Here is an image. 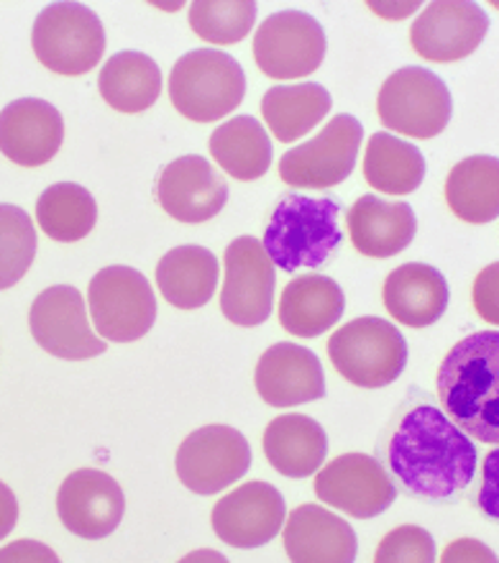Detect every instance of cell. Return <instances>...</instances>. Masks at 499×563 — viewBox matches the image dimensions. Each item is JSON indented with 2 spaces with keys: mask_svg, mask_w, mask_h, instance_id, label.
<instances>
[{
  "mask_svg": "<svg viewBox=\"0 0 499 563\" xmlns=\"http://www.w3.org/2000/svg\"><path fill=\"white\" fill-rule=\"evenodd\" d=\"M443 412L481 443H499V333L479 331L458 341L439 366Z\"/></svg>",
  "mask_w": 499,
  "mask_h": 563,
  "instance_id": "2",
  "label": "cell"
},
{
  "mask_svg": "<svg viewBox=\"0 0 499 563\" xmlns=\"http://www.w3.org/2000/svg\"><path fill=\"white\" fill-rule=\"evenodd\" d=\"M489 31V19L477 3L439 0L425 5L410 29V44L418 57L435 65H451L479 49Z\"/></svg>",
  "mask_w": 499,
  "mask_h": 563,
  "instance_id": "16",
  "label": "cell"
},
{
  "mask_svg": "<svg viewBox=\"0 0 499 563\" xmlns=\"http://www.w3.org/2000/svg\"><path fill=\"white\" fill-rule=\"evenodd\" d=\"M285 553L295 563H351L356 561L358 541L348 520L329 507H295L282 526Z\"/></svg>",
  "mask_w": 499,
  "mask_h": 563,
  "instance_id": "21",
  "label": "cell"
},
{
  "mask_svg": "<svg viewBox=\"0 0 499 563\" xmlns=\"http://www.w3.org/2000/svg\"><path fill=\"white\" fill-rule=\"evenodd\" d=\"M246 98V75L231 54L195 49L179 57L169 75V100L179 115L210 123L236 111Z\"/></svg>",
  "mask_w": 499,
  "mask_h": 563,
  "instance_id": "4",
  "label": "cell"
},
{
  "mask_svg": "<svg viewBox=\"0 0 499 563\" xmlns=\"http://www.w3.org/2000/svg\"><path fill=\"white\" fill-rule=\"evenodd\" d=\"M446 202L458 221L492 223L499 216V159L466 156L446 177Z\"/></svg>",
  "mask_w": 499,
  "mask_h": 563,
  "instance_id": "29",
  "label": "cell"
},
{
  "mask_svg": "<svg viewBox=\"0 0 499 563\" xmlns=\"http://www.w3.org/2000/svg\"><path fill=\"white\" fill-rule=\"evenodd\" d=\"M36 223L52 241L75 244L96 229L98 202L82 185L57 183L36 200Z\"/></svg>",
  "mask_w": 499,
  "mask_h": 563,
  "instance_id": "32",
  "label": "cell"
},
{
  "mask_svg": "<svg viewBox=\"0 0 499 563\" xmlns=\"http://www.w3.org/2000/svg\"><path fill=\"white\" fill-rule=\"evenodd\" d=\"M65 141V119L42 98H19L0 111V152L19 167L52 162Z\"/></svg>",
  "mask_w": 499,
  "mask_h": 563,
  "instance_id": "19",
  "label": "cell"
},
{
  "mask_svg": "<svg viewBox=\"0 0 499 563\" xmlns=\"http://www.w3.org/2000/svg\"><path fill=\"white\" fill-rule=\"evenodd\" d=\"M36 59L54 75L80 77L96 69L106 52L103 21L82 3H52L31 29Z\"/></svg>",
  "mask_w": 499,
  "mask_h": 563,
  "instance_id": "6",
  "label": "cell"
},
{
  "mask_svg": "<svg viewBox=\"0 0 499 563\" xmlns=\"http://www.w3.org/2000/svg\"><path fill=\"white\" fill-rule=\"evenodd\" d=\"M100 98L119 113H144L162 96V69L149 54L119 52L98 77Z\"/></svg>",
  "mask_w": 499,
  "mask_h": 563,
  "instance_id": "27",
  "label": "cell"
},
{
  "mask_svg": "<svg viewBox=\"0 0 499 563\" xmlns=\"http://www.w3.org/2000/svg\"><path fill=\"white\" fill-rule=\"evenodd\" d=\"M15 522H19V499L8 484L0 482V541L11 536Z\"/></svg>",
  "mask_w": 499,
  "mask_h": 563,
  "instance_id": "39",
  "label": "cell"
},
{
  "mask_svg": "<svg viewBox=\"0 0 499 563\" xmlns=\"http://www.w3.org/2000/svg\"><path fill=\"white\" fill-rule=\"evenodd\" d=\"M341 210V202L333 195L308 198L287 192L279 198L262 241L271 264L290 275L329 264L343 244Z\"/></svg>",
  "mask_w": 499,
  "mask_h": 563,
  "instance_id": "3",
  "label": "cell"
},
{
  "mask_svg": "<svg viewBox=\"0 0 499 563\" xmlns=\"http://www.w3.org/2000/svg\"><path fill=\"white\" fill-rule=\"evenodd\" d=\"M441 559L446 563H451V561H456V563H469V561L495 563L497 561L495 551H489L481 541H472V538H458V541L448 543V549L443 551Z\"/></svg>",
  "mask_w": 499,
  "mask_h": 563,
  "instance_id": "38",
  "label": "cell"
},
{
  "mask_svg": "<svg viewBox=\"0 0 499 563\" xmlns=\"http://www.w3.org/2000/svg\"><path fill=\"white\" fill-rule=\"evenodd\" d=\"M256 393L271 408H295L325 395L323 364L298 343H275L264 351L254 372Z\"/></svg>",
  "mask_w": 499,
  "mask_h": 563,
  "instance_id": "20",
  "label": "cell"
},
{
  "mask_svg": "<svg viewBox=\"0 0 499 563\" xmlns=\"http://www.w3.org/2000/svg\"><path fill=\"white\" fill-rule=\"evenodd\" d=\"M348 239L358 254L389 260L402 254L418 233V218L408 202L362 195L348 208Z\"/></svg>",
  "mask_w": 499,
  "mask_h": 563,
  "instance_id": "22",
  "label": "cell"
},
{
  "mask_svg": "<svg viewBox=\"0 0 499 563\" xmlns=\"http://www.w3.org/2000/svg\"><path fill=\"white\" fill-rule=\"evenodd\" d=\"M126 497L121 484L100 468H77L57 492V515L69 533L100 541L121 526Z\"/></svg>",
  "mask_w": 499,
  "mask_h": 563,
  "instance_id": "17",
  "label": "cell"
},
{
  "mask_svg": "<svg viewBox=\"0 0 499 563\" xmlns=\"http://www.w3.org/2000/svg\"><path fill=\"white\" fill-rule=\"evenodd\" d=\"M256 23V3L254 0H236V3H223V0H198L190 5V29L202 42L231 46L244 42L252 34Z\"/></svg>",
  "mask_w": 499,
  "mask_h": 563,
  "instance_id": "34",
  "label": "cell"
},
{
  "mask_svg": "<svg viewBox=\"0 0 499 563\" xmlns=\"http://www.w3.org/2000/svg\"><path fill=\"white\" fill-rule=\"evenodd\" d=\"M377 563H433L435 561V541L425 528L400 526L392 533L381 538L377 553Z\"/></svg>",
  "mask_w": 499,
  "mask_h": 563,
  "instance_id": "35",
  "label": "cell"
},
{
  "mask_svg": "<svg viewBox=\"0 0 499 563\" xmlns=\"http://www.w3.org/2000/svg\"><path fill=\"white\" fill-rule=\"evenodd\" d=\"M364 177L379 192L410 195L423 185L425 159L410 141L379 131V134H372L366 146Z\"/></svg>",
  "mask_w": 499,
  "mask_h": 563,
  "instance_id": "31",
  "label": "cell"
},
{
  "mask_svg": "<svg viewBox=\"0 0 499 563\" xmlns=\"http://www.w3.org/2000/svg\"><path fill=\"white\" fill-rule=\"evenodd\" d=\"M210 156L225 175L252 183L269 172L271 141L259 121L252 115H236L213 131Z\"/></svg>",
  "mask_w": 499,
  "mask_h": 563,
  "instance_id": "30",
  "label": "cell"
},
{
  "mask_svg": "<svg viewBox=\"0 0 499 563\" xmlns=\"http://www.w3.org/2000/svg\"><path fill=\"white\" fill-rule=\"evenodd\" d=\"M497 272L499 267L492 264L487 267L481 275L477 277V285H474V305H477L479 316L487 320V323L497 325L499 316H497Z\"/></svg>",
  "mask_w": 499,
  "mask_h": 563,
  "instance_id": "36",
  "label": "cell"
},
{
  "mask_svg": "<svg viewBox=\"0 0 499 563\" xmlns=\"http://www.w3.org/2000/svg\"><path fill=\"white\" fill-rule=\"evenodd\" d=\"M225 282L221 312L233 325L254 328L267 323L275 305L277 272L262 241L254 236L233 239L225 249Z\"/></svg>",
  "mask_w": 499,
  "mask_h": 563,
  "instance_id": "13",
  "label": "cell"
},
{
  "mask_svg": "<svg viewBox=\"0 0 499 563\" xmlns=\"http://www.w3.org/2000/svg\"><path fill=\"white\" fill-rule=\"evenodd\" d=\"M285 497L275 484L254 479L218 499L210 515L215 536L231 549H262L282 533Z\"/></svg>",
  "mask_w": 499,
  "mask_h": 563,
  "instance_id": "15",
  "label": "cell"
},
{
  "mask_svg": "<svg viewBox=\"0 0 499 563\" xmlns=\"http://www.w3.org/2000/svg\"><path fill=\"white\" fill-rule=\"evenodd\" d=\"M364 129L348 113L335 115L315 139L295 146L279 159V179L295 190H329L351 177L362 148Z\"/></svg>",
  "mask_w": 499,
  "mask_h": 563,
  "instance_id": "9",
  "label": "cell"
},
{
  "mask_svg": "<svg viewBox=\"0 0 499 563\" xmlns=\"http://www.w3.org/2000/svg\"><path fill=\"white\" fill-rule=\"evenodd\" d=\"M264 456L282 476L306 479L325 464L329 435L321 422L300 412L279 416L264 430Z\"/></svg>",
  "mask_w": 499,
  "mask_h": 563,
  "instance_id": "24",
  "label": "cell"
},
{
  "mask_svg": "<svg viewBox=\"0 0 499 563\" xmlns=\"http://www.w3.org/2000/svg\"><path fill=\"white\" fill-rule=\"evenodd\" d=\"M395 482L369 453H343L315 472V495L321 503L346 512L348 518L369 520L387 512L397 499Z\"/></svg>",
  "mask_w": 499,
  "mask_h": 563,
  "instance_id": "14",
  "label": "cell"
},
{
  "mask_svg": "<svg viewBox=\"0 0 499 563\" xmlns=\"http://www.w3.org/2000/svg\"><path fill=\"white\" fill-rule=\"evenodd\" d=\"M29 328L46 354L65 362H85L106 354L108 343L96 335L88 318V300L80 289L54 285L31 302Z\"/></svg>",
  "mask_w": 499,
  "mask_h": 563,
  "instance_id": "11",
  "label": "cell"
},
{
  "mask_svg": "<svg viewBox=\"0 0 499 563\" xmlns=\"http://www.w3.org/2000/svg\"><path fill=\"white\" fill-rule=\"evenodd\" d=\"M325 49L329 42L323 26L302 11L269 15L254 36V59L271 80H298L313 75L323 65Z\"/></svg>",
  "mask_w": 499,
  "mask_h": 563,
  "instance_id": "12",
  "label": "cell"
},
{
  "mask_svg": "<svg viewBox=\"0 0 499 563\" xmlns=\"http://www.w3.org/2000/svg\"><path fill=\"white\" fill-rule=\"evenodd\" d=\"M379 121L395 134L435 139L454 115L448 85L425 67H402L381 85L377 98Z\"/></svg>",
  "mask_w": 499,
  "mask_h": 563,
  "instance_id": "8",
  "label": "cell"
},
{
  "mask_svg": "<svg viewBox=\"0 0 499 563\" xmlns=\"http://www.w3.org/2000/svg\"><path fill=\"white\" fill-rule=\"evenodd\" d=\"M381 300L389 316L408 328L439 323L448 310V282L439 269L423 262H410L389 272L381 287Z\"/></svg>",
  "mask_w": 499,
  "mask_h": 563,
  "instance_id": "23",
  "label": "cell"
},
{
  "mask_svg": "<svg viewBox=\"0 0 499 563\" xmlns=\"http://www.w3.org/2000/svg\"><path fill=\"white\" fill-rule=\"evenodd\" d=\"M157 200L175 221L206 223L225 208L229 187L206 156L187 154L167 164L159 175Z\"/></svg>",
  "mask_w": 499,
  "mask_h": 563,
  "instance_id": "18",
  "label": "cell"
},
{
  "mask_svg": "<svg viewBox=\"0 0 499 563\" xmlns=\"http://www.w3.org/2000/svg\"><path fill=\"white\" fill-rule=\"evenodd\" d=\"M221 264L206 246H177L157 264V285L177 310H198L215 295Z\"/></svg>",
  "mask_w": 499,
  "mask_h": 563,
  "instance_id": "26",
  "label": "cell"
},
{
  "mask_svg": "<svg viewBox=\"0 0 499 563\" xmlns=\"http://www.w3.org/2000/svg\"><path fill=\"white\" fill-rule=\"evenodd\" d=\"M0 561L3 563H19V561L57 563L59 556L49 549V545L38 541H15L11 545H5V549H0Z\"/></svg>",
  "mask_w": 499,
  "mask_h": 563,
  "instance_id": "37",
  "label": "cell"
},
{
  "mask_svg": "<svg viewBox=\"0 0 499 563\" xmlns=\"http://www.w3.org/2000/svg\"><path fill=\"white\" fill-rule=\"evenodd\" d=\"M329 356L348 385L379 389L402 377L408 366V343L389 320L364 316L331 335Z\"/></svg>",
  "mask_w": 499,
  "mask_h": 563,
  "instance_id": "5",
  "label": "cell"
},
{
  "mask_svg": "<svg viewBox=\"0 0 499 563\" xmlns=\"http://www.w3.org/2000/svg\"><path fill=\"white\" fill-rule=\"evenodd\" d=\"M200 559H208V561H225L223 556H218V553H210V551L190 553V556H187V561H200Z\"/></svg>",
  "mask_w": 499,
  "mask_h": 563,
  "instance_id": "41",
  "label": "cell"
},
{
  "mask_svg": "<svg viewBox=\"0 0 499 563\" xmlns=\"http://www.w3.org/2000/svg\"><path fill=\"white\" fill-rule=\"evenodd\" d=\"M333 108L331 92L318 82L277 85L262 98V115L277 141L290 144L313 131Z\"/></svg>",
  "mask_w": 499,
  "mask_h": 563,
  "instance_id": "28",
  "label": "cell"
},
{
  "mask_svg": "<svg viewBox=\"0 0 499 563\" xmlns=\"http://www.w3.org/2000/svg\"><path fill=\"white\" fill-rule=\"evenodd\" d=\"M36 256V225L19 206L0 202V292L26 277Z\"/></svg>",
  "mask_w": 499,
  "mask_h": 563,
  "instance_id": "33",
  "label": "cell"
},
{
  "mask_svg": "<svg viewBox=\"0 0 499 563\" xmlns=\"http://www.w3.org/2000/svg\"><path fill=\"white\" fill-rule=\"evenodd\" d=\"M346 295L329 275L295 277L279 300V323L298 339H315L339 323Z\"/></svg>",
  "mask_w": 499,
  "mask_h": 563,
  "instance_id": "25",
  "label": "cell"
},
{
  "mask_svg": "<svg viewBox=\"0 0 499 563\" xmlns=\"http://www.w3.org/2000/svg\"><path fill=\"white\" fill-rule=\"evenodd\" d=\"M177 476L195 495L210 497L236 484L252 468V445L231 426L198 428L179 443Z\"/></svg>",
  "mask_w": 499,
  "mask_h": 563,
  "instance_id": "10",
  "label": "cell"
},
{
  "mask_svg": "<svg viewBox=\"0 0 499 563\" xmlns=\"http://www.w3.org/2000/svg\"><path fill=\"white\" fill-rule=\"evenodd\" d=\"M90 323L100 339L134 343L152 331L157 320V297L142 272L134 267L100 269L88 287Z\"/></svg>",
  "mask_w": 499,
  "mask_h": 563,
  "instance_id": "7",
  "label": "cell"
},
{
  "mask_svg": "<svg viewBox=\"0 0 499 563\" xmlns=\"http://www.w3.org/2000/svg\"><path fill=\"white\" fill-rule=\"evenodd\" d=\"M372 11H377V13H381V19H392V21H402L404 15H410V13H415L418 8H420V3H402V5H381V3H372L369 5Z\"/></svg>",
  "mask_w": 499,
  "mask_h": 563,
  "instance_id": "40",
  "label": "cell"
},
{
  "mask_svg": "<svg viewBox=\"0 0 499 563\" xmlns=\"http://www.w3.org/2000/svg\"><path fill=\"white\" fill-rule=\"evenodd\" d=\"M408 497L456 503L477 474V445L420 389L400 402L377 438V456Z\"/></svg>",
  "mask_w": 499,
  "mask_h": 563,
  "instance_id": "1",
  "label": "cell"
}]
</instances>
